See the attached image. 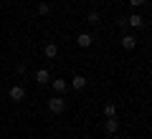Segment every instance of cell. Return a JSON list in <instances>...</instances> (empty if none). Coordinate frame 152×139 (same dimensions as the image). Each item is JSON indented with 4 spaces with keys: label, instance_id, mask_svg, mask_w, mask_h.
Instances as JSON below:
<instances>
[{
    "label": "cell",
    "instance_id": "8992f818",
    "mask_svg": "<svg viewBox=\"0 0 152 139\" xmlns=\"http://www.w3.org/2000/svg\"><path fill=\"white\" fill-rule=\"evenodd\" d=\"M48 84H51V89H53V94H64V91L69 89V84H66L64 79H51Z\"/></svg>",
    "mask_w": 152,
    "mask_h": 139
},
{
    "label": "cell",
    "instance_id": "7a4b0ae2",
    "mask_svg": "<svg viewBox=\"0 0 152 139\" xmlns=\"http://www.w3.org/2000/svg\"><path fill=\"white\" fill-rule=\"evenodd\" d=\"M8 94H10V99H13V101H23V99H26V89H23L20 84H13Z\"/></svg>",
    "mask_w": 152,
    "mask_h": 139
},
{
    "label": "cell",
    "instance_id": "9a60e30c",
    "mask_svg": "<svg viewBox=\"0 0 152 139\" xmlns=\"http://www.w3.org/2000/svg\"><path fill=\"white\" fill-rule=\"evenodd\" d=\"M15 74H18V76L26 74V63H18V66H15Z\"/></svg>",
    "mask_w": 152,
    "mask_h": 139
},
{
    "label": "cell",
    "instance_id": "7c38bea8",
    "mask_svg": "<svg viewBox=\"0 0 152 139\" xmlns=\"http://www.w3.org/2000/svg\"><path fill=\"white\" fill-rule=\"evenodd\" d=\"M36 13H38V15H48V13H51V8H48V3H38V8H36Z\"/></svg>",
    "mask_w": 152,
    "mask_h": 139
},
{
    "label": "cell",
    "instance_id": "3957f363",
    "mask_svg": "<svg viewBox=\"0 0 152 139\" xmlns=\"http://www.w3.org/2000/svg\"><path fill=\"white\" fill-rule=\"evenodd\" d=\"M86 84H89V81H86V76H81V74H76L74 79H71V89H74V91L86 89Z\"/></svg>",
    "mask_w": 152,
    "mask_h": 139
},
{
    "label": "cell",
    "instance_id": "277c9868",
    "mask_svg": "<svg viewBox=\"0 0 152 139\" xmlns=\"http://www.w3.org/2000/svg\"><path fill=\"white\" fill-rule=\"evenodd\" d=\"M124 20H127V25H132V28H142V25H145V18H142L137 10L132 13L129 18H124Z\"/></svg>",
    "mask_w": 152,
    "mask_h": 139
},
{
    "label": "cell",
    "instance_id": "4fadbf2b",
    "mask_svg": "<svg viewBox=\"0 0 152 139\" xmlns=\"http://www.w3.org/2000/svg\"><path fill=\"white\" fill-rule=\"evenodd\" d=\"M86 20L91 23V25H96V23L102 20V15H99V13H89V15H86Z\"/></svg>",
    "mask_w": 152,
    "mask_h": 139
},
{
    "label": "cell",
    "instance_id": "8fae6325",
    "mask_svg": "<svg viewBox=\"0 0 152 139\" xmlns=\"http://www.w3.org/2000/svg\"><path fill=\"white\" fill-rule=\"evenodd\" d=\"M104 116H117V106H114L112 101L104 104Z\"/></svg>",
    "mask_w": 152,
    "mask_h": 139
},
{
    "label": "cell",
    "instance_id": "9c48e42d",
    "mask_svg": "<svg viewBox=\"0 0 152 139\" xmlns=\"http://www.w3.org/2000/svg\"><path fill=\"white\" fill-rule=\"evenodd\" d=\"M48 81H51V74L46 68H38L36 71V84H48Z\"/></svg>",
    "mask_w": 152,
    "mask_h": 139
},
{
    "label": "cell",
    "instance_id": "2e32d148",
    "mask_svg": "<svg viewBox=\"0 0 152 139\" xmlns=\"http://www.w3.org/2000/svg\"><path fill=\"white\" fill-rule=\"evenodd\" d=\"M122 139H132V137H122Z\"/></svg>",
    "mask_w": 152,
    "mask_h": 139
},
{
    "label": "cell",
    "instance_id": "ba28073f",
    "mask_svg": "<svg viewBox=\"0 0 152 139\" xmlns=\"http://www.w3.org/2000/svg\"><path fill=\"white\" fill-rule=\"evenodd\" d=\"M43 56H46V58H56V56H58V46H56V43H46Z\"/></svg>",
    "mask_w": 152,
    "mask_h": 139
},
{
    "label": "cell",
    "instance_id": "6da1fadb",
    "mask_svg": "<svg viewBox=\"0 0 152 139\" xmlns=\"http://www.w3.org/2000/svg\"><path fill=\"white\" fill-rule=\"evenodd\" d=\"M48 111L51 114H64L66 111V99L61 96V94H53V96L48 99Z\"/></svg>",
    "mask_w": 152,
    "mask_h": 139
},
{
    "label": "cell",
    "instance_id": "5b68a950",
    "mask_svg": "<svg viewBox=\"0 0 152 139\" xmlns=\"http://www.w3.org/2000/svg\"><path fill=\"white\" fill-rule=\"evenodd\" d=\"M119 43H122V48H124V51H134L137 48V38L134 36H122Z\"/></svg>",
    "mask_w": 152,
    "mask_h": 139
},
{
    "label": "cell",
    "instance_id": "52a82bcc",
    "mask_svg": "<svg viewBox=\"0 0 152 139\" xmlns=\"http://www.w3.org/2000/svg\"><path fill=\"white\" fill-rule=\"evenodd\" d=\"M91 43H94V38L89 36V33H79V36H76V46H79V48H89Z\"/></svg>",
    "mask_w": 152,
    "mask_h": 139
},
{
    "label": "cell",
    "instance_id": "5bb4252c",
    "mask_svg": "<svg viewBox=\"0 0 152 139\" xmlns=\"http://www.w3.org/2000/svg\"><path fill=\"white\" fill-rule=\"evenodd\" d=\"M127 3H129V5H132V8H134V10H137V8H142V5H145L147 0H127Z\"/></svg>",
    "mask_w": 152,
    "mask_h": 139
},
{
    "label": "cell",
    "instance_id": "30bf717a",
    "mask_svg": "<svg viewBox=\"0 0 152 139\" xmlns=\"http://www.w3.org/2000/svg\"><path fill=\"white\" fill-rule=\"evenodd\" d=\"M104 129H107L109 134L117 132V129H119V122H117V116H107V124H104Z\"/></svg>",
    "mask_w": 152,
    "mask_h": 139
}]
</instances>
